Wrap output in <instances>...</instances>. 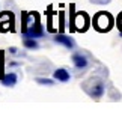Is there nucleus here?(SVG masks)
<instances>
[{"mask_svg":"<svg viewBox=\"0 0 122 113\" xmlns=\"http://www.w3.org/2000/svg\"><path fill=\"white\" fill-rule=\"evenodd\" d=\"M112 24H113V20H112L110 14H107V12H100V14L95 17V26H97V29L100 30V32L109 30L110 27H112Z\"/></svg>","mask_w":122,"mask_h":113,"instance_id":"nucleus-1","label":"nucleus"},{"mask_svg":"<svg viewBox=\"0 0 122 113\" xmlns=\"http://www.w3.org/2000/svg\"><path fill=\"white\" fill-rule=\"evenodd\" d=\"M42 35H44V32H42V27L39 24L38 18H36L35 24H32L30 27H27V30L23 33V36H24V38H39Z\"/></svg>","mask_w":122,"mask_h":113,"instance_id":"nucleus-2","label":"nucleus"},{"mask_svg":"<svg viewBox=\"0 0 122 113\" xmlns=\"http://www.w3.org/2000/svg\"><path fill=\"white\" fill-rule=\"evenodd\" d=\"M87 17H86V14H77V17H76V27H77V30H86V27H87Z\"/></svg>","mask_w":122,"mask_h":113,"instance_id":"nucleus-3","label":"nucleus"},{"mask_svg":"<svg viewBox=\"0 0 122 113\" xmlns=\"http://www.w3.org/2000/svg\"><path fill=\"white\" fill-rule=\"evenodd\" d=\"M54 41L57 42V44H62L63 47H66V48H69V50H71L72 47H74V42L69 39L68 36H65V35H62V33L56 35V36H54Z\"/></svg>","mask_w":122,"mask_h":113,"instance_id":"nucleus-4","label":"nucleus"},{"mask_svg":"<svg viewBox=\"0 0 122 113\" xmlns=\"http://www.w3.org/2000/svg\"><path fill=\"white\" fill-rule=\"evenodd\" d=\"M2 83L5 84V86H14V84L17 83V74H14V72H9V74H5L3 77H2Z\"/></svg>","mask_w":122,"mask_h":113,"instance_id":"nucleus-5","label":"nucleus"},{"mask_svg":"<svg viewBox=\"0 0 122 113\" xmlns=\"http://www.w3.org/2000/svg\"><path fill=\"white\" fill-rule=\"evenodd\" d=\"M53 77L56 80H59V82H68L69 80V72L66 71V69H56V71L53 72Z\"/></svg>","mask_w":122,"mask_h":113,"instance_id":"nucleus-6","label":"nucleus"},{"mask_svg":"<svg viewBox=\"0 0 122 113\" xmlns=\"http://www.w3.org/2000/svg\"><path fill=\"white\" fill-rule=\"evenodd\" d=\"M72 62H74V65H76L77 68H84L87 65L86 57H83L81 54H74L72 56Z\"/></svg>","mask_w":122,"mask_h":113,"instance_id":"nucleus-7","label":"nucleus"},{"mask_svg":"<svg viewBox=\"0 0 122 113\" xmlns=\"http://www.w3.org/2000/svg\"><path fill=\"white\" fill-rule=\"evenodd\" d=\"M89 93H91L92 97H95V98H100L102 93H104V84H102V83H98L97 86H93V89Z\"/></svg>","mask_w":122,"mask_h":113,"instance_id":"nucleus-8","label":"nucleus"},{"mask_svg":"<svg viewBox=\"0 0 122 113\" xmlns=\"http://www.w3.org/2000/svg\"><path fill=\"white\" fill-rule=\"evenodd\" d=\"M24 47L26 48H36L38 42L35 41V38H24Z\"/></svg>","mask_w":122,"mask_h":113,"instance_id":"nucleus-9","label":"nucleus"},{"mask_svg":"<svg viewBox=\"0 0 122 113\" xmlns=\"http://www.w3.org/2000/svg\"><path fill=\"white\" fill-rule=\"evenodd\" d=\"M38 83L39 84H53V80H50V78H38Z\"/></svg>","mask_w":122,"mask_h":113,"instance_id":"nucleus-10","label":"nucleus"},{"mask_svg":"<svg viewBox=\"0 0 122 113\" xmlns=\"http://www.w3.org/2000/svg\"><path fill=\"white\" fill-rule=\"evenodd\" d=\"M59 17H60V30H63V12H60Z\"/></svg>","mask_w":122,"mask_h":113,"instance_id":"nucleus-11","label":"nucleus"},{"mask_svg":"<svg viewBox=\"0 0 122 113\" xmlns=\"http://www.w3.org/2000/svg\"><path fill=\"white\" fill-rule=\"evenodd\" d=\"M9 51H11V53H17V48H15V47H12V48H9Z\"/></svg>","mask_w":122,"mask_h":113,"instance_id":"nucleus-12","label":"nucleus"}]
</instances>
